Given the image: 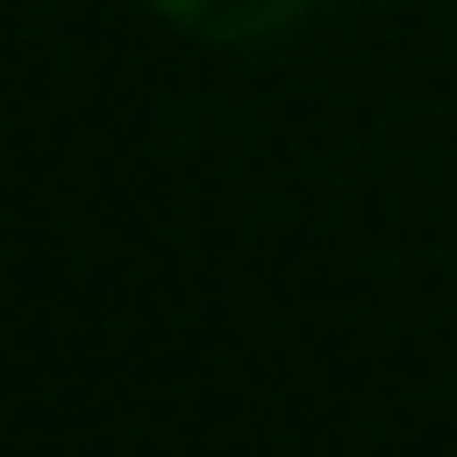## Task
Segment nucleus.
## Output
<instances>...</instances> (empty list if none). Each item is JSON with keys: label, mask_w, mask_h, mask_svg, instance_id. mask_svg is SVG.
I'll return each mask as SVG.
<instances>
[{"label": "nucleus", "mask_w": 457, "mask_h": 457, "mask_svg": "<svg viewBox=\"0 0 457 457\" xmlns=\"http://www.w3.org/2000/svg\"><path fill=\"white\" fill-rule=\"evenodd\" d=\"M145 8H161V16L185 24L193 40H225V48H241V40H273V32H289L313 0H145Z\"/></svg>", "instance_id": "obj_1"}]
</instances>
